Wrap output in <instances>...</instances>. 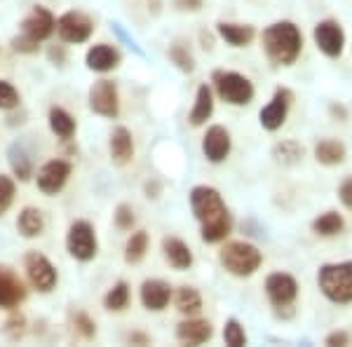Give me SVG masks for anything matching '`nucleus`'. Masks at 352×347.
Wrapping results in <instances>:
<instances>
[{
	"mask_svg": "<svg viewBox=\"0 0 352 347\" xmlns=\"http://www.w3.org/2000/svg\"><path fill=\"white\" fill-rule=\"evenodd\" d=\"M192 216L200 221V237L204 244H221L232 232V216L223 195L214 186H195L190 190Z\"/></svg>",
	"mask_w": 352,
	"mask_h": 347,
	"instance_id": "1",
	"label": "nucleus"
},
{
	"mask_svg": "<svg viewBox=\"0 0 352 347\" xmlns=\"http://www.w3.org/2000/svg\"><path fill=\"white\" fill-rule=\"evenodd\" d=\"M261 45H263L265 56L275 66H294L303 52V33H300L298 24L282 19L263 28Z\"/></svg>",
	"mask_w": 352,
	"mask_h": 347,
	"instance_id": "2",
	"label": "nucleus"
},
{
	"mask_svg": "<svg viewBox=\"0 0 352 347\" xmlns=\"http://www.w3.org/2000/svg\"><path fill=\"white\" fill-rule=\"evenodd\" d=\"M317 287L322 295L333 305L352 303V260L324 263L317 270Z\"/></svg>",
	"mask_w": 352,
	"mask_h": 347,
	"instance_id": "3",
	"label": "nucleus"
},
{
	"mask_svg": "<svg viewBox=\"0 0 352 347\" xmlns=\"http://www.w3.org/2000/svg\"><path fill=\"white\" fill-rule=\"evenodd\" d=\"M219 260L228 275L244 280V277H252L261 270V265H263V251H258V247H254L252 242L232 240L221 247Z\"/></svg>",
	"mask_w": 352,
	"mask_h": 347,
	"instance_id": "4",
	"label": "nucleus"
},
{
	"mask_svg": "<svg viewBox=\"0 0 352 347\" xmlns=\"http://www.w3.org/2000/svg\"><path fill=\"white\" fill-rule=\"evenodd\" d=\"M212 85L219 99L228 106H249L256 96L254 82L237 71H214Z\"/></svg>",
	"mask_w": 352,
	"mask_h": 347,
	"instance_id": "5",
	"label": "nucleus"
},
{
	"mask_svg": "<svg viewBox=\"0 0 352 347\" xmlns=\"http://www.w3.org/2000/svg\"><path fill=\"white\" fill-rule=\"evenodd\" d=\"M294 101H296V94H294L292 89H289V87H277L275 92H272L270 101L261 108V113H258L261 127H263L265 132H277V129L285 127Z\"/></svg>",
	"mask_w": 352,
	"mask_h": 347,
	"instance_id": "6",
	"label": "nucleus"
},
{
	"mask_svg": "<svg viewBox=\"0 0 352 347\" xmlns=\"http://www.w3.org/2000/svg\"><path fill=\"white\" fill-rule=\"evenodd\" d=\"M66 249L80 263H89L99 251V242H96V232L89 221H73L66 235Z\"/></svg>",
	"mask_w": 352,
	"mask_h": 347,
	"instance_id": "7",
	"label": "nucleus"
},
{
	"mask_svg": "<svg viewBox=\"0 0 352 347\" xmlns=\"http://www.w3.org/2000/svg\"><path fill=\"white\" fill-rule=\"evenodd\" d=\"M312 41L327 59H340L345 52V31L338 19H322L312 28Z\"/></svg>",
	"mask_w": 352,
	"mask_h": 347,
	"instance_id": "8",
	"label": "nucleus"
},
{
	"mask_svg": "<svg viewBox=\"0 0 352 347\" xmlns=\"http://www.w3.org/2000/svg\"><path fill=\"white\" fill-rule=\"evenodd\" d=\"M263 289L275 310H289V307H294L300 293L298 280L294 275H289V272H272V275L265 277Z\"/></svg>",
	"mask_w": 352,
	"mask_h": 347,
	"instance_id": "9",
	"label": "nucleus"
},
{
	"mask_svg": "<svg viewBox=\"0 0 352 347\" xmlns=\"http://www.w3.org/2000/svg\"><path fill=\"white\" fill-rule=\"evenodd\" d=\"M24 270H26V277H28V282H31V287L41 293H50L56 287V282H59V275H56V267L52 265V260L41 251L26 254Z\"/></svg>",
	"mask_w": 352,
	"mask_h": 347,
	"instance_id": "10",
	"label": "nucleus"
},
{
	"mask_svg": "<svg viewBox=\"0 0 352 347\" xmlns=\"http://www.w3.org/2000/svg\"><path fill=\"white\" fill-rule=\"evenodd\" d=\"M89 108L101 117L116 120L120 115V94L113 80H99L89 87Z\"/></svg>",
	"mask_w": 352,
	"mask_h": 347,
	"instance_id": "11",
	"label": "nucleus"
},
{
	"mask_svg": "<svg viewBox=\"0 0 352 347\" xmlns=\"http://www.w3.org/2000/svg\"><path fill=\"white\" fill-rule=\"evenodd\" d=\"M94 31V21L82 12H66L56 19V33L64 43L80 45L87 43Z\"/></svg>",
	"mask_w": 352,
	"mask_h": 347,
	"instance_id": "12",
	"label": "nucleus"
},
{
	"mask_svg": "<svg viewBox=\"0 0 352 347\" xmlns=\"http://www.w3.org/2000/svg\"><path fill=\"white\" fill-rule=\"evenodd\" d=\"M230 150H232L230 132L223 127V124H212L202 136V155L207 157V162H212V164L226 162L230 155Z\"/></svg>",
	"mask_w": 352,
	"mask_h": 347,
	"instance_id": "13",
	"label": "nucleus"
},
{
	"mask_svg": "<svg viewBox=\"0 0 352 347\" xmlns=\"http://www.w3.org/2000/svg\"><path fill=\"white\" fill-rule=\"evenodd\" d=\"M71 162L66 160H50L45 162L41 169H38L36 176V183L38 190L43 195H56L66 183H68V176H71Z\"/></svg>",
	"mask_w": 352,
	"mask_h": 347,
	"instance_id": "14",
	"label": "nucleus"
},
{
	"mask_svg": "<svg viewBox=\"0 0 352 347\" xmlns=\"http://www.w3.org/2000/svg\"><path fill=\"white\" fill-rule=\"evenodd\" d=\"M54 31H56V19L50 10L41 8V5H36V8L31 10V14L21 21V33H26L28 38H33V41H38V43L47 41Z\"/></svg>",
	"mask_w": 352,
	"mask_h": 347,
	"instance_id": "15",
	"label": "nucleus"
},
{
	"mask_svg": "<svg viewBox=\"0 0 352 347\" xmlns=\"http://www.w3.org/2000/svg\"><path fill=\"white\" fill-rule=\"evenodd\" d=\"M214 338V326L209 320L188 317V320L176 324V340L184 345H204Z\"/></svg>",
	"mask_w": 352,
	"mask_h": 347,
	"instance_id": "16",
	"label": "nucleus"
},
{
	"mask_svg": "<svg viewBox=\"0 0 352 347\" xmlns=\"http://www.w3.org/2000/svg\"><path fill=\"white\" fill-rule=\"evenodd\" d=\"M141 305L148 312H162L172 300V287L164 280H146L141 284Z\"/></svg>",
	"mask_w": 352,
	"mask_h": 347,
	"instance_id": "17",
	"label": "nucleus"
},
{
	"mask_svg": "<svg viewBox=\"0 0 352 347\" xmlns=\"http://www.w3.org/2000/svg\"><path fill=\"white\" fill-rule=\"evenodd\" d=\"M120 52H118L113 45L109 43H99L94 47L87 49V56H85V64H87L89 71L94 73H111L120 66Z\"/></svg>",
	"mask_w": 352,
	"mask_h": 347,
	"instance_id": "18",
	"label": "nucleus"
},
{
	"mask_svg": "<svg viewBox=\"0 0 352 347\" xmlns=\"http://www.w3.org/2000/svg\"><path fill=\"white\" fill-rule=\"evenodd\" d=\"M26 298V287L10 267L0 265V307L14 310Z\"/></svg>",
	"mask_w": 352,
	"mask_h": 347,
	"instance_id": "19",
	"label": "nucleus"
},
{
	"mask_svg": "<svg viewBox=\"0 0 352 347\" xmlns=\"http://www.w3.org/2000/svg\"><path fill=\"white\" fill-rule=\"evenodd\" d=\"M312 157H315V162L322 164V167H338V164H343L345 157H348V148H345L343 141L333 139V136H327V139H320L312 146Z\"/></svg>",
	"mask_w": 352,
	"mask_h": 347,
	"instance_id": "20",
	"label": "nucleus"
},
{
	"mask_svg": "<svg viewBox=\"0 0 352 347\" xmlns=\"http://www.w3.org/2000/svg\"><path fill=\"white\" fill-rule=\"evenodd\" d=\"M109 153H111L113 164H118V167H127V164L134 160V139L127 127L120 124V127H116L111 132Z\"/></svg>",
	"mask_w": 352,
	"mask_h": 347,
	"instance_id": "21",
	"label": "nucleus"
},
{
	"mask_svg": "<svg viewBox=\"0 0 352 347\" xmlns=\"http://www.w3.org/2000/svg\"><path fill=\"white\" fill-rule=\"evenodd\" d=\"M217 33L230 47H247L256 38V28L252 24H235V21H219Z\"/></svg>",
	"mask_w": 352,
	"mask_h": 347,
	"instance_id": "22",
	"label": "nucleus"
},
{
	"mask_svg": "<svg viewBox=\"0 0 352 347\" xmlns=\"http://www.w3.org/2000/svg\"><path fill=\"white\" fill-rule=\"evenodd\" d=\"M162 256H164V260H167V263L179 272L190 270V265H192L190 247L184 240H179V237H164L162 240Z\"/></svg>",
	"mask_w": 352,
	"mask_h": 347,
	"instance_id": "23",
	"label": "nucleus"
},
{
	"mask_svg": "<svg viewBox=\"0 0 352 347\" xmlns=\"http://www.w3.org/2000/svg\"><path fill=\"white\" fill-rule=\"evenodd\" d=\"M310 230L315 232L317 237H324V240H331V237H338L340 232L345 230V219L343 214L336 212V209H329V212L320 214L312 219Z\"/></svg>",
	"mask_w": 352,
	"mask_h": 347,
	"instance_id": "24",
	"label": "nucleus"
},
{
	"mask_svg": "<svg viewBox=\"0 0 352 347\" xmlns=\"http://www.w3.org/2000/svg\"><path fill=\"white\" fill-rule=\"evenodd\" d=\"M212 115H214V89L209 85H200L195 92V104H192L188 122L192 127H202Z\"/></svg>",
	"mask_w": 352,
	"mask_h": 347,
	"instance_id": "25",
	"label": "nucleus"
},
{
	"mask_svg": "<svg viewBox=\"0 0 352 347\" xmlns=\"http://www.w3.org/2000/svg\"><path fill=\"white\" fill-rule=\"evenodd\" d=\"M16 230L21 232V237L33 240V237H41L45 230V216L41 209L36 207H24L16 216Z\"/></svg>",
	"mask_w": 352,
	"mask_h": 347,
	"instance_id": "26",
	"label": "nucleus"
},
{
	"mask_svg": "<svg viewBox=\"0 0 352 347\" xmlns=\"http://www.w3.org/2000/svg\"><path fill=\"white\" fill-rule=\"evenodd\" d=\"M172 298H174L176 310H179L181 315H186V317L200 315L202 295H200V291H197L195 287H179V289H176V293H172Z\"/></svg>",
	"mask_w": 352,
	"mask_h": 347,
	"instance_id": "27",
	"label": "nucleus"
},
{
	"mask_svg": "<svg viewBox=\"0 0 352 347\" xmlns=\"http://www.w3.org/2000/svg\"><path fill=\"white\" fill-rule=\"evenodd\" d=\"M303 155H305V148L294 139L277 141V144L272 146V157H275V162L282 164V167H294V164H298L303 160Z\"/></svg>",
	"mask_w": 352,
	"mask_h": 347,
	"instance_id": "28",
	"label": "nucleus"
},
{
	"mask_svg": "<svg viewBox=\"0 0 352 347\" xmlns=\"http://www.w3.org/2000/svg\"><path fill=\"white\" fill-rule=\"evenodd\" d=\"M47 122H50V129H52V134H56L59 139H71L73 134H76V117L71 115L68 111L64 108L54 106L50 108V115H47Z\"/></svg>",
	"mask_w": 352,
	"mask_h": 347,
	"instance_id": "29",
	"label": "nucleus"
},
{
	"mask_svg": "<svg viewBox=\"0 0 352 347\" xmlns=\"http://www.w3.org/2000/svg\"><path fill=\"white\" fill-rule=\"evenodd\" d=\"M148 232L146 230H134L132 235H129L127 244H124V260H127L129 265H136L141 263V260L146 258V254H148Z\"/></svg>",
	"mask_w": 352,
	"mask_h": 347,
	"instance_id": "30",
	"label": "nucleus"
},
{
	"mask_svg": "<svg viewBox=\"0 0 352 347\" xmlns=\"http://www.w3.org/2000/svg\"><path fill=\"white\" fill-rule=\"evenodd\" d=\"M129 300H132V291H129L127 282H118L111 287V291L104 295V307L109 312H122L127 310Z\"/></svg>",
	"mask_w": 352,
	"mask_h": 347,
	"instance_id": "31",
	"label": "nucleus"
},
{
	"mask_svg": "<svg viewBox=\"0 0 352 347\" xmlns=\"http://www.w3.org/2000/svg\"><path fill=\"white\" fill-rule=\"evenodd\" d=\"M169 59H172V64L179 68L181 73H192L195 71V56L188 47H186L184 43H174L172 47H169Z\"/></svg>",
	"mask_w": 352,
	"mask_h": 347,
	"instance_id": "32",
	"label": "nucleus"
},
{
	"mask_svg": "<svg viewBox=\"0 0 352 347\" xmlns=\"http://www.w3.org/2000/svg\"><path fill=\"white\" fill-rule=\"evenodd\" d=\"M223 340H226V345H230V347H244V345H247V331H244V326L235 320V317H230V320L226 322Z\"/></svg>",
	"mask_w": 352,
	"mask_h": 347,
	"instance_id": "33",
	"label": "nucleus"
},
{
	"mask_svg": "<svg viewBox=\"0 0 352 347\" xmlns=\"http://www.w3.org/2000/svg\"><path fill=\"white\" fill-rule=\"evenodd\" d=\"M10 164H12V172H14V176L19 181H28L31 179V174H33V169H31V160L26 157V153L21 150H16V148H12L10 150Z\"/></svg>",
	"mask_w": 352,
	"mask_h": 347,
	"instance_id": "34",
	"label": "nucleus"
},
{
	"mask_svg": "<svg viewBox=\"0 0 352 347\" xmlns=\"http://www.w3.org/2000/svg\"><path fill=\"white\" fill-rule=\"evenodd\" d=\"M21 96L14 89V85H10L8 80H0V111H12L19 106Z\"/></svg>",
	"mask_w": 352,
	"mask_h": 347,
	"instance_id": "35",
	"label": "nucleus"
},
{
	"mask_svg": "<svg viewBox=\"0 0 352 347\" xmlns=\"http://www.w3.org/2000/svg\"><path fill=\"white\" fill-rule=\"evenodd\" d=\"M14 181L10 179V176L0 174V216L8 212L10 207H12L14 202Z\"/></svg>",
	"mask_w": 352,
	"mask_h": 347,
	"instance_id": "36",
	"label": "nucleus"
},
{
	"mask_svg": "<svg viewBox=\"0 0 352 347\" xmlns=\"http://www.w3.org/2000/svg\"><path fill=\"white\" fill-rule=\"evenodd\" d=\"M113 221H116L118 230H132V227L136 225L134 209L129 207V204H118L116 214H113Z\"/></svg>",
	"mask_w": 352,
	"mask_h": 347,
	"instance_id": "37",
	"label": "nucleus"
},
{
	"mask_svg": "<svg viewBox=\"0 0 352 347\" xmlns=\"http://www.w3.org/2000/svg\"><path fill=\"white\" fill-rule=\"evenodd\" d=\"M73 326H76L78 331L82 333V338H87V340L96 335V324L89 320L85 312H78V315H73Z\"/></svg>",
	"mask_w": 352,
	"mask_h": 347,
	"instance_id": "38",
	"label": "nucleus"
},
{
	"mask_svg": "<svg viewBox=\"0 0 352 347\" xmlns=\"http://www.w3.org/2000/svg\"><path fill=\"white\" fill-rule=\"evenodd\" d=\"M12 47H14L19 54H33V52H38V47H41V43L33 41V38H28L26 33H21L19 38H14V41H12Z\"/></svg>",
	"mask_w": 352,
	"mask_h": 347,
	"instance_id": "39",
	"label": "nucleus"
},
{
	"mask_svg": "<svg viewBox=\"0 0 352 347\" xmlns=\"http://www.w3.org/2000/svg\"><path fill=\"white\" fill-rule=\"evenodd\" d=\"M324 345H329V347H348V345H352V335L348 331H343V328H336V331L327 333Z\"/></svg>",
	"mask_w": 352,
	"mask_h": 347,
	"instance_id": "40",
	"label": "nucleus"
},
{
	"mask_svg": "<svg viewBox=\"0 0 352 347\" xmlns=\"http://www.w3.org/2000/svg\"><path fill=\"white\" fill-rule=\"evenodd\" d=\"M338 200L348 212H352V176H345L338 186Z\"/></svg>",
	"mask_w": 352,
	"mask_h": 347,
	"instance_id": "41",
	"label": "nucleus"
},
{
	"mask_svg": "<svg viewBox=\"0 0 352 347\" xmlns=\"http://www.w3.org/2000/svg\"><path fill=\"white\" fill-rule=\"evenodd\" d=\"M24 317L21 315H12L8 320V328H5V331H8L10 335H12V338H19L21 333H24Z\"/></svg>",
	"mask_w": 352,
	"mask_h": 347,
	"instance_id": "42",
	"label": "nucleus"
},
{
	"mask_svg": "<svg viewBox=\"0 0 352 347\" xmlns=\"http://www.w3.org/2000/svg\"><path fill=\"white\" fill-rule=\"evenodd\" d=\"M174 8L181 12H197L202 8V0H174Z\"/></svg>",
	"mask_w": 352,
	"mask_h": 347,
	"instance_id": "43",
	"label": "nucleus"
},
{
	"mask_svg": "<svg viewBox=\"0 0 352 347\" xmlns=\"http://www.w3.org/2000/svg\"><path fill=\"white\" fill-rule=\"evenodd\" d=\"M329 113H331L333 120H340V122H348V108H345L343 104H331L329 106Z\"/></svg>",
	"mask_w": 352,
	"mask_h": 347,
	"instance_id": "44",
	"label": "nucleus"
},
{
	"mask_svg": "<svg viewBox=\"0 0 352 347\" xmlns=\"http://www.w3.org/2000/svg\"><path fill=\"white\" fill-rule=\"evenodd\" d=\"M129 343L148 345V343H151V338H148V335H144V333H132V335H129Z\"/></svg>",
	"mask_w": 352,
	"mask_h": 347,
	"instance_id": "45",
	"label": "nucleus"
}]
</instances>
